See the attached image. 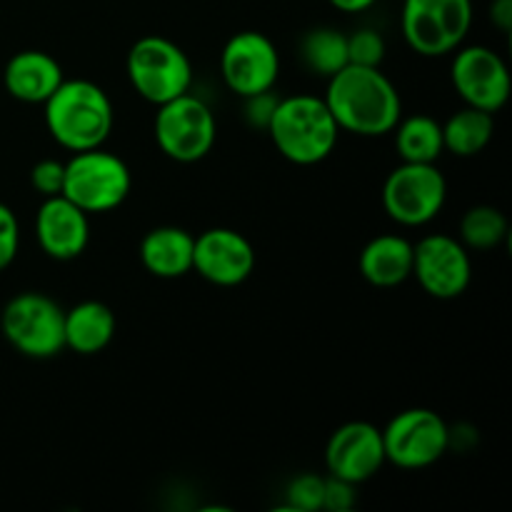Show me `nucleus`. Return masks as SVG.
I'll use <instances>...</instances> for the list:
<instances>
[{
    "mask_svg": "<svg viewBox=\"0 0 512 512\" xmlns=\"http://www.w3.org/2000/svg\"><path fill=\"white\" fill-rule=\"evenodd\" d=\"M325 105L333 113L340 130L363 138H380L393 133L403 118V100L393 80L380 68L345 65L328 78Z\"/></svg>",
    "mask_w": 512,
    "mask_h": 512,
    "instance_id": "nucleus-1",
    "label": "nucleus"
},
{
    "mask_svg": "<svg viewBox=\"0 0 512 512\" xmlns=\"http://www.w3.org/2000/svg\"><path fill=\"white\" fill-rule=\"evenodd\" d=\"M43 105L50 135L73 153L103 148L113 133V100L90 80H63Z\"/></svg>",
    "mask_w": 512,
    "mask_h": 512,
    "instance_id": "nucleus-2",
    "label": "nucleus"
},
{
    "mask_svg": "<svg viewBox=\"0 0 512 512\" xmlns=\"http://www.w3.org/2000/svg\"><path fill=\"white\" fill-rule=\"evenodd\" d=\"M268 133L275 150L295 165L323 163L340 138L333 113L325 100L315 95H290L278 100Z\"/></svg>",
    "mask_w": 512,
    "mask_h": 512,
    "instance_id": "nucleus-3",
    "label": "nucleus"
},
{
    "mask_svg": "<svg viewBox=\"0 0 512 512\" xmlns=\"http://www.w3.org/2000/svg\"><path fill=\"white\" fill-rule=\"evenodd\" d=\"M473 28V0H403L400 33L423 58L455 53Z\"/></svg>",
    "mask_w": 512,
    "mask_h": 512,
    "instance_id": "nucleus-4",
    "label": "nucleus"
},
{
    "mask_svg": "<svg viewBox=\"0 0 512 512\" xmlns=\"http://www.w3.org/2000/svg\"><path fill=\"white\" fill-rule=\"evenodd\" d=\"M130 188L133 175L125 160L103 148L80 150L65 163L63 195L88 215L120 208Z\"/></svg>",
    "mask_w": 512,
    "mask_h": 512,
    "instance_id": "nucleus-5",
    "label": "nucleus"
},
{
    "mask_svg": "<svg viewBox=\"0 0 512 512\" xmlns=\"http://www.w3.org/2000/svg\"><path fill=\"white\" fill-rule=\"evenodd\" d=\"M0 330L25 358H55L65 348V310L50 295L25 290L5 303Z\"/></svg>",
    "mask_w": 512,
    "mask_h": 512,
    "instance_id": "nucleus-6",
    "label": "nucleus"
},
{
    "mask_svg": "<svg viewBox=\"0 0 512 512\" xmlns=\"http://www.w3.org/2000/svg\"><path fill=\"white\" fill-rule=\"evenodd\" d=\"M128 78L135 93L153 105H163L178 95L190 93L193 63L173 40L148 35L140 38L128 53Z\"/></svg>",
    "mask_w": 512,
    "mask_h": 512,
    "instance_id": "nucleus-7",
    "label": "nucleus"
},
{
    "mask_svg": "<svg viewBox=\"0 0 512 512\" xmlns=\"http://www.w3.org/2000/svg\"><path fill=\"white\" fill-rule=\"evenodd\" d=\"M155 143L175 163H198L213 150L218 123L198 95L183 93L158 105L153 123Z\"/></svg>",
    "mask_w": 512,
    "mask_h": 512,
    "instance_id": "nucleus-8",
    "label": "nucleus"
},
{
    "mask_svg": "<svg viewBox=\"0 0 512 512\" xmlns=\"http://www.w3.org/2000/svg\"><path fill=\"white\" fill-rule=\"evenodd\" d=\"M445 198L448 183L435 163H403L383 183L385 213L405 228H420L438 218Z\"/></svg>",
    "mask_w": 512,
    "mask_h": 512,
    "instance_id": "nucleus-9",
    "label": "nucleus"
},
{
    "mask_svg": "<svg viewBox=\"0 0 512 512\" xmlns=\"http://www.w3.org/2000/svg\"><path fill=\"white\" fill-rule=\"evenodd\" d=\"M453 443V430L430 408H410L395 415L383 430L385 463L420 470L438 463Z\"/></svg>",
    "mask_w": 512,
    "mask_h": 512,
    "instance_id": "nucleus-10",
    "label": "nucleus"
},
{
    "mask_svg": "<svg viewBox=\"0 0 512 512\" xmlns=\"http://www.w3.org/2000/svg\"><path fill=\"white\" fill-rule=\"evenodd\" d=\"M220 75L240 98L268 93L280 78V53L273 40L258 30L235 33L220 53Z\"/></svg>",
    "mask_w": 512,
    "mask_h": 512,
    "instance_id": "nucleus-11",
    "label": "nucleus"
},
{
    "mask_svg": "<svg viewBox=\"0 0 512 512\" xmlns=\"http://www.w3.org/2000/svg\"><path fill=\"white\" fill-rule=\"evenodd\" d=\"M413 275L420 288L433 298H460L473 280L470 250L453 235H425L413 245Z\"/></svg>",
    "mask_w": 512,
    "mask_h": 512,
    "instance_id": "nucleus-12",
    "label": "nucleus"
},
{
    "mask_svg": "<svg viewBox=\"0 0 512 512\" xmlns=\"http://www.w3.org/2000/svg\"><path fill=\"white\" fill-rule=\"evenodd\" d=\"M455 90L470 108L498 113L510 98V70L505 60L485 45H468L455 50L450 68Z\"/></svg>",
    "mask_w": 512,
    "mask_h": 512,
    "instance_id": "nucleus-13",
    "label": "nucleus"
},
{
    "mask_svg": "<svg viewBox=\"0 0 512 512\" xmlns=\"http://www.w3.org/2000/svg\"><path fill=\"white\" fill-rule=\"evenodd\" d=\"M193 270L208 283L235 288L255 270V248L233 228H210L195 238Z\"/></svg>",
    "mask_w": 512,
    "mask_h": 512,
    "instance_id": "nucleus-14",
    "label": "nucleus"
},
{
    "mask_svg": "<svg viewBox=\"0 0 512 512\" xmlns=\"http://www.w3.org/2000/svg\"><path fill=\"white\" fill-rule=\"evenodd\" d=\"M385 465L383 430L365 420L345 423L325 445V468L333 478L360 485Z\"/></svg>",
    "mask_w": 512,
    "mask_h": 512,
    "instance_id": "nucleus-15",
    "label": "nucleus"
},
{
    "mask_svg": "<svg viewBox=\"0 0 512 512\" xmlns=\"http://www.w3.org/2000/svg\"><path fill=\"white\" fill-rule=\"evenodd\" d=\"M35 238L53 260H75L90 243V220L85 210L65 195L45 198L35 215Z\"/></svg>",
    "mask_w": 512,
    "mask_h": 512,
    "instance_id": "nucleus-16",
    "label": "nucleus"
},
{
    "mask_svg": "<svg viewBox=\"0 0 512 512\" xmlns=\"http://www.w3.org/2000/svg\"><path fill=\"white\" fill-rule=\"evenodd\" d=\"M63 80L60 63L43 50H20L3 70L5 90L20 103H45Z\"/></svg>",
    "mask_w": 512,
    "mask_h": 512,
    "instance_id": "nucleus-17",
    "label": "nucleus"
},
{
    "mask_svg": "<svg viewBox=\"0 0 512 512\" xmlns=\"http://www.w3.org/2000/svg\"><path fill=\"white\" fill-rule=\"evenodd\" d=\"M195 238L175 225L153 228L140 243V263L155 278L175 280L193 270Z\"/></svg>",
    "mask_w": 512,
    "mask_h": 512,
    "instance_id": "nucleus-18",
    "label": "nucleus"
},
{
    "mask_svg": "<svg viewBox=\"0 0 512 512\" xmlns=\"http://www.w3.org/2000/svg\"><path fill=\"white\" fill-rule=\"evenodd\" d=\"M360 275L375 288H398L413 275V243L403 235H378L360 253Z\"/></svg>",
    "mask_w": 512,
    "mask_h": 512,
    "instance_id": "nucleus-19",
    "label": "nucleus"
},
{
    "mask_svg": "<svg viewBox=\"0 0 512 512\" xmlns=\"http://www.w3.org/2000/svg\"><path fill=\"white\" fill-rule=\"evenodd\" d=\"M115 338V315L100 300H83L65 310V348L78 355H95Z\"/></svg>",
    "mask_w": 512,
    "mask_h": 512,
    "instance_id": "nucleus-20",
    "label": "nucleus"
},
{
    "mask_svg": "<svg viewBox=\"0 0 512 512\" xmlns=\"http://www.w3.org/2000/svg\"><path fill=\"white\" fill-rule=\"evenodd\" d=\"M495 120L493 113H485L480 108L465 105L463 110L450 115L443 125V143L445 150H450L458 158H473L483 153L488 143L493 140Z\"/></svg>",
    "mask_w": 512,
    "mask_h": 512,
    "instance_id": "nucleus-21",
    "label": "nucleus"
},
{
    "mask_svg": "<svg viewBox=\"0 0 512 512\" xmlns=\"http://www.w3.org/2000/svg\"><path fill=\"white\" fill-rule=\"evenodd\" d=\"M395 148L403 163H435L443 155V125L430 115H410L395 125Z\"/></svg>",
    "mask_w": 512,
    "mask_h": 512,
    "instance_id": "nucleus-22",
    "label": "nucleus"
},
{
    "mask_svg": "<svg viewBox=\"0 0 512 512\" xmlns=\"http://www.w3.org/2000/svg\"><path fill=\"white\" fill-rule=\"evenodd\" d=\"M300 60L315 75L333 78L348 65V35L338 28H313L300 40Z\"/></svg>",
    "mask_w": 512,
    "mask_h": 512,
    "instance_id": "nucleus-23",
    "label": "nucleus"
},
{
    "mask_svg": "<svg viewBox=\"0 0 512 512\" xmlns=\"http://www.w3.org/2000/svg\"><path fill=\"white\" fill-rule=\"evenodd\" d=\"M508 218L493 205H475L460 220V243L468 250H493L508 238Z\"/></svg>",
    "mask_w": 512,
    "mask_h": 512,
    "instance_id": "nucleus-24",
    "label": "nucleus"
},
{
    "mask_svg": "<svg viewBox=\"0 0 512 512\" xmlns=\"http://www.w3.org/2000/svg\"><path fill=\"white\" fill-rule=\"evenodd\" d=\"M325 478L313 473H303L290 480L285 488V510L295 512H318L323 510Z\"/></svg>",
    "mask_w": 512,
    "mask_h": 512,
    "instance_id": "nucleus-25",
    "label": "nucleus"
},
{
    "mask_svg": "<svg viewBox=\"0 0 512 512\" xmlns=\"http://www.w3.org/2000/svg\"><path fill=\"white\" fill-rule=\"evenodd\" d=\"M385 58V40L375 28H358L348 35V63L380 68Z\"/></svg>",
    "mask_w": 512,
    "mask_h": 512,
    "instance_id": "nucleus-26",
    "label": "nucleus"
},
{
    "mask_svg": "<svg viewBox=\"0 0 512 512\" xmlns=\"http://www.w3.org/2000/svg\"><path fill=\"white\" fill-rule=\"evenodd\" d=\"M30 185L35 188V193L43 195V198H53V195H63L65 185V163L53 158L38 160L30 170Z\"/></svg>",
    "mask_w": 512,
    "mask_h": 512,
    "instance_id": "nucleus-27",
    "label": "nucleus"
},
{
    "mask_svg": "<svg viewBox=\"0 0 512 512\" xmlns=\"http://www.w3.org/2000/svg\"><path fill=\"white\" fill-rule=\"evenodd\" d=\"M20 248V225L13 210L0 203V273L15 260Z\"/></svg>",
    "mask_w": 512,
    "mask_h": 512,
    "instance_id": "nucleus-28",
    "label": "nucleus"
},
{
    "mask_svg": "<svg viewBox=\"0 0 512 512\" xmlns=\"http://www.w3.org/2000/svg\"><path fill=\"white\" fill-rule=\"evenodd\" d=\"M355 505V485L345 483V480L333 478L330 475L325 480V495H323V510L328 512H345Z\"/></svg>",
    "mask_w": 512,
    "mask_h": 512,
    "instance_id": "nucleus-29",
    "label": "nucleus"
},
{
    "mask_svg": "<svg viewBox=\"0 0 512 512\" xmlns=\"http://www.w3.org/2000/svg\"><path fill=\"white\" fill-rule=\"evenodd\" d=\"M243 100H245V120H248L253 128L268 130V123L270 118H273V110L280 98H275V95L268 90V93L250 95V98H243Z\"/></svg>",
    "mask_w": 512,
    "mask_h": 512,
    "instance_id": "nucleus-30",
    "label": "nucleus"
},
{
    "mask_svg": "<svg viewBox=\"0 0 512 512\" xmlns=\"http://www.w3.org/2000/svg\"><path fill=\"white\" fill-rule=\"evenodd\" d=\"M490 23L508 35L512 30V0H493L490 3Z\"/></svg>",
    "mask_w": 512,
    "mask_h": 512,
    "instance_id": "nucleus-31",
    "label": "nucleus"
},
{
    "mask_svg": "<svg viewBox=\"0 0 512 512\" xmlns=\"http://www.w3.org/2000/svg\"><path fill=\"white\" fill-rule=\"evenodd\" d=\"M330 5H333L335 10H340V13H365V10L373 8L378 0H328Z\"/></svg>",
    "mask_w": 512,
    "mask_h": 512,
    "instance_id": "nucleus-32",
    "label": "nucleus"
}]
</instances>
